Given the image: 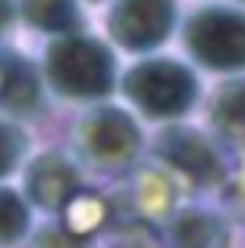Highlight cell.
<instances>
[{"instance_id": "obj_2", "label": "cell", "mask_w": 245, "mask_h": 248, "mask_svg": "<svg viewBox=\"0 0 245 248\" xmlns=\"http://www.w3.org/2000/svg\"><path fill=\"white\" fill-rule=\"evenodd\" d=\"M119 93L141 119L151 123H177L191 115V108L202 101L198 68L180 58L145 54L119 76Z\"/></svg>"}, {"instance_id": "obj_1", "label": "cell", "mask_w": 245, "mask_h": 248, "mask_svg": "<svg viewBox=\"0 0 245 248\" xmlns=\"http://www.w3.org/2000/svg\"><path fill=\"white\" fill-rule=\"evenodd\" d=\"M119 50L83 29L54 36L44 50V83L62 101L76 105L108 101L119 90Z\"/></svg>"}, {"instance_id": "obj_5", "label": "cell", "mask_w": 245, "mask_h": 248, "mask_svg": "<svg viewBox=\"0 0 245 248\" xmlns=\"http://www.w3.org/2000/svg\"><path fill=\"white\" fill-rule=\"evenodd\" d=\"M227 144L213 130H198L188 126L184 119L163 123L159 133L151 137V155L159 166L170 169L173 180H184L195 191H224L231 180V166H227Z\"/></svg>"}, {"instance_id": "obj_15", "label": "cell", "mask_w": 245, "mask_h": 248, "mask_svg": "<svg viewBox=\"0 0 245 248\" xmlns=\"http://www.w3.org/2000/svg\"><path fill=\"white\" fill-rule=\"evenodd\" d=\"M15 18H18V7H15V0H0V36L11 29Z\"/></svg>"}, {"instance_id": "obj_10", "label": "cell", "mask_w": 245, "mask_h": 248, "mask_svg": "<svg viewBox=\"0 0 245 248\" xmlns=\"http://www.w3.org/2000/svg\"><path fill=\"white\" fill-rule=\"evenodd\" d=\"M206 123L227 148H245V72L224 76L206 101Z\"/></svg>"}, {"instance_id": "obj_9", "label": "cell", "mask_w": 245, "mask_h": 248, "mask_svg": "<svg viewBox=\"0 0 245 248\" xmlns=\"http://www.w3.org/2000/svg\"><path fill=\"white\" fill-rule=\"evenodd\" d=\"M44 72L22 54H4L0 58V115L11 119H29L44 112Z\"/></svg>"}, {"instance_id": "obj_8", "label": "cell", "mask_w": 245, "mask_h": 248, "mask_svg": "<svg viewBox=\"0 0 245 248\" xmlns=\"http://www.w3.org/2000/svg\"><path fill=\"white\" fill-rule=\"evenodd\" d=\"M234 227L231 219L202 205L173 209L163 223V248H231Z\"/></svg>"}, {"instance_id": "obj_4", "label": "cell", "mask_w": 245, "mask_h": 248, "mask_svg": "<svg viewBox=\"0 0 245 248\" xmlns=\"http://www.w3.org/2000/svg\"><path fill=\"white\" fill-rule=\"evenodd\" d=\"M180 47L202 72H245V7L224 0L198 4L180 25Z\"/></svg>"}, {"instance_id": "obj_16", "label": "cell", "mask_w": 245, "mask_h": 248, "mask_svg": "<svg viewBox=\"0 0 245 248\" xmlns=\"http://www.w3.org/2000/svg\"><path fill=\"white\" fill-rule=\"evenodd\" d=\"M231 180H234V187H238V194L245 198V173H238V176H231ZM231 180H227V184H231Z\"/></svg>"}, {"instance_id": "obj_18", "label": "cell", "mask_w": 245, "mask_h": 248, "mask_svg": "<svg viewBox=\"0 0 245 248\" xmlns=\"http://www.w3.org/2000/svg\"><path fill=\"white\" fill-rule=\"evenodd\" d=\"M234 4H242V7H245V0H234Z\"/></svg>"}, {"instance_id": "obj_17", "label": "cell", "mask_w": 245, "mask_h": 248, "mask_svg": "<svg viewBox=\"0 0 245 248\" xmlns=\"http://www.w3.org/2000/svg\"><path fill=\"white\" fill-rule=\"evenodd\" d=\"M80 4H108V0H80Z\"/></svg>"}, {"instance_id": "obj_11", "label": "cell", "mask_w": 245, "mask_h": 248, "mask_svg": "<svg viewBox=\"0 0 245 248\" xmlns=\"http://www.w3.org/2000/svg\"><path fill=\"white\" fill-rule=\"evenodd\" d=\"M15 7H18V18L29 29L50 32V36L83 29L80 0H15Z\"/></svg>"}, {"instance_id": "obj_13", "label": "cell", "mask_w": 245, "mask_h": 248, "mask_svg": "<svg viewBox=\"0 0 245 248\" xmlns=\"http://www.w3.org/2000/svg\"><path fill=\"white\" fill-rule=\"evenodd\" d=\"M25 151H29L25 130L11 123V115L0 119V180L11 176V173H18V166L25 162Z\"/></svg>"}, {"instance_id": "obj_14", "label": "cell", "mask_w": 245, "mask_h": 248, "mask_svg": "<svg viewBox=\"0 0 245 248\" xmlns=\"http://www.w3.org/2000/svg\"><path fill=\"white\" fill-rule=\"evenodd\" d=\"M87 241L83 237H76L69 227L58 219V223H47L36 230V237H33V248H83Z\"/></svg>"}, {"instance_id": "obj_6", "label": "cell", "mask_w": 245, "mask_h": 248, "mask_svg": "<svg viewBox=\"0 0 245 248\" xmlns=\"http://www.w3.org/2000/svg\"><path fill=\"white\" fill-rule=\"evenodd\" d=\"M180 11L177 0H108L105 40L123 54L145 58L173 40Z\"/></svg>"}, {"instance_id": "obj_3", "label": "cell", "mask_w": 245, "mask_h": 248, "mask_svg": "<svg viewBox=\"0 0 245 248\" xmlns=\"http://www.w3.org/2000/svg\"><path fill=\"white\" fill-rule=\"evenodd\" d=\"M72 151L83 169H94L101 176H123L145 151V130L141 115L130 108L98 101L90 112L80 115L72 130Z\"/></svg>"}, {"instance_id": "obj_12", "label": "cell", "mask_w": 245, "mask_h": 248, "mask_svg": "<svg viewBox=\"0 0 245 248\" xmlns=\"http://www.w3.org/2000/svg\"><path fill=\"white\" fill-rule=\"evenodd\" d=\"M33 230V205L25 194L0 187V248H15Z\"/></svg>"}, {"instance_id": "obj_7", "label": "cell", "mask_w": 245, "mask_h": 248, "mask_svg": "<svg viewBox=\"0 0 245 248\" xmlns=\"http://www.w3.org/2000/svg\"><path fill=\"white\" fill-rule=\"evenodd\" d=\"M83 191V166L65 151H44L25 166V198L33 209L58 216Z\"/></svg>"}]
</instances>
